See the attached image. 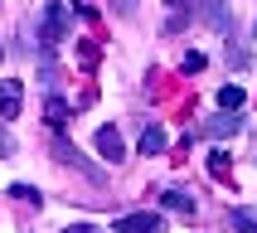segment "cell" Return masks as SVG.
I'll list each match as a JSON object with an SVG mask.
<instances>
[{"label":"cell","instance_id":"6da1fadb","mask_svg":"<svg viewBox=\"0 0 257 233\" xmlns=\"http://www.w3.org/2000/svg\"><path fill=\"white\" fill-rule=\"evenodd\" d=\"M63 20H68V5L63 0H49L44 5V20H39V49L44 54H54L58 44H63Z\"/></svg>","mask_w":257,"mask_h":233},{"label":"cell","instance_id":"7a4b0ae2","mask_svg":"<svg viewBox=\"0 0 257 233\" xmlns=\"http://www.w3.org/2000/svg\"><path fill=\"white\" fill-rule=\"evenodd\" d=\"M112 228L116 233H160V228H165V218H160V214H121Z\"/></svg>","mask_w":257,"mask_h":233},{"label":"cell","instance_id":"3957f363","mask_svg":"<svg viewBox=\"0 0 257 233\" xmlns=\"http://www.w3.org/2000/svg\"><path fill=\"white\" fill-rule=\"evenodd\" d=\"M20 97H25L20 78H5V83H0V122H15V117H20Z\"/></svg>","mask_w":257,"mask_h":233},{"label":"cell","instance_id":"277c9868","mask_svg":"<svg viewBox=\"0 0 257 233\" xmlns=\"http://www.w3.org/2000/svg\"><path fill=\"white\" fill-rule=\"evenodd\" d=\"M97 156L102 160H121V156H126V146H121V131H116V127H102L97 131Z\"/></svg>","mask_w":257,"mask_h":233},{"label":"cell","instance_id":"5b68a950","mask_svg":"<svg viewBox=\"0 0 257 233\" xmlns=\"http://www.w3.org/2000/svg\"><path fill=\"white\" fill-rule=\"evenodd\" d=\"M185 20H194V0H165V29H180Z\"/></svg>","mask_w":257,"mask_h":233},{"label":"cell","instance_id":"8992f818","mask_svg":"<svg viewBox=\"0 0 257 233\" xmlns=\"http://www.w3.org/2000/svg\"><path fill=\"white\" fill-rule=\"evenodd\" d=\"M160 204H165V209H175V214H185V218L194 214V209H199L189 189H165V194H160Z\"/></svg>","mask_w":257,"mask_h":233},{"label":"cell","instance_id":"52a82bcc","mask_svg":"<svg viewBox=\"0 0 257 233\" xmlns=\"http://www.w3.org/2000/svg\"><path fill=\"white\" fill-rule=\"evenodd\" d=\"M238 127H243V117H238V112H218V117H214V122H209L204 131H209V136H233Z\"/></svg>","mask_w":257,"mask_h":233},{"label":"cell","instance_id":"ba28073f","mask_svg":"<svg viewBox=\"0 0 257 233\" xmlns=\"http://www.w3.org/2000/svg\"><path fill=\"white\" fill-rule=\"evenodd\" d=\"M141 156H160V151H165V131L160 127H141Z\"/></svg>","mask_w":257,"mask_h":233},{"label":"cell","instance_id":"9c48e42d","mask_svg":"<svg viewBox=\"0 0 257 233\" xmlns=\"http://www.w3.org/2000/svg\"><path fill=\"white\" fill-rule=\"evenodd\" d=\"M243 107V87L228 83V87H218V112H238Z\"/></svg>","mask_w":257,"mask_h":233},{"label":"cell","instance_id":"30bf717a","mask_svg":"<svg viewBox=\"0 0 257 233\" xmlns=\"http://www.w3.org/2000/svg\"><path fill=\"white\" fill-rule=\"evenodd\" d=\"M204 20H209L214 29H228V5H223V0H209V10H204Z\"/></svg>","mask_w":257,"mask_h":233},{"label":"cell","instance_id":"8fae6325","mask_svg":"<svg viewBox=\"0 0 257 233\" xmlns=\"http://www.w3.org/2000/svg\"><path fill=\"white\" fill-rule=\"evenodd\" d=\"M44 117H49V127H63V117H68V102H63V97H49V102H44Z\"/></svg>","mask_w":257,"mask_h":233},{"label":"cell","instance_id":"7c38bea8","mask_svg":"<svg viewBox=\"0 0 257 233\" xmlns=\"http://www.w3.org/2000/svg\"><path fill=\"white\" fill-rule=\"evenodd\" d=\"M209 175H214V180H228V151H214V156H209Z\"/></svg>","mask_w":257,"mask_h":233},{"label":"cell","instance_id":"4fadbf2b","mask_svg":"<svg viewBox=\"0 0 257 233\" xmlns=\"http://www.w3.org/2000/svg\"><path fill=\"white\" fill-rule=\"evenodd\" d=\"M233 223L238 228H257V209H233Z\"/></svg>","mask_w":257,"mask_h":233},{"label":"cell","instance_id":"5bb4252c","mask_svg":"<svg viewBox=\"0 0 257 233\" xmlns=\"http://www.w3.org/2000/svg\"><path fill=\"white\" fill-rule=\"evenodd\" d=\"M10 194H15V199H25V204H44V199H39V189H29V185H15Z\"/></svg>","mask_w":257,"mask_h":233},{"label":"cell","instance_id":"9a60e30c","mask_svg":"<svg viewBox=\"0 0 257 233\" xmlns=\"http://www.w3.org/2000/svg\"><path fill=\"white\" fill-rule=\"evenodd\" d=\"M180 68H185V73H199L204 68V54H185V58H180Z\"/></svg>","mask_w":257,"mask_h":233},{"label":"cell","instance_id":"2e32d148","mask_svg":"<svg viewBox=\"0 0 257 233\" xmlns=\"http://www.w3.org/2000/svg\"><path fill=\"white\" fill-rule=\"evenodd\" d=\"M78 58H83V68H92V63H97V49H92V44L83 39V49H78Z\"/></svg>","mask_w":257,"mask_h":233},{"label":"cell","instance_id":"e0dca14e","mask_svg":"<svg viewBox=\"0 0 257 233\" xmlns=\"http://www.w3.org/2000/svg\"><path fill=\"white\" fill-rule=\"evenodd\" d=\"M0 156H10V136L5 131H0Z\"/></svg>","mask_w":257,"mask_h":233},{"label":"cell","instance_id":"ac0fdd59","mask_svg":"<svg viewBox=\"0 0 257 233\" xmlns=\"http://www.w3.org/2000/svg\"><path fill=\"white\" fill-rule=\"evenodd\" d=\"M0 58H5V49H0Z\"/></svg>","mask_w":257,"mask_h":233}]
</instances>
